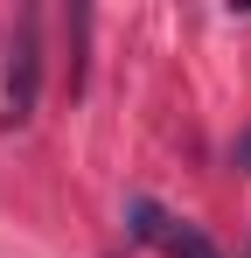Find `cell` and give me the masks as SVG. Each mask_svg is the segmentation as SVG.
<instances>
[{"instance_id":"1","label":"cell","mask_w":251,"mask_h":258,"mask_svg":"<svg viewBox=\"0 0 251 258\" xmlns=\"http://www.w3.org/2000/svg\"><path fill=\"white\" fill-rule=\"evenodd\" d=\"M35 91H42V28L35 14H21V35H14V63H7V126L35 119Z\"/></svg>"},{"instance_id":"2","label":"cell","mask_w":251,"mask_h":258,"mask_svg":"<svg viewBox=\"0 0 251 258\" xmlns=\"http://www.w3.org/2000/svg\"><path fill=\"white\" fill-rule=\"evenodd\" d=\"M167 258H223L216 244H209V230H196V223H181V216H167L161 223V237H154Z\"/></svg>"},{"instance_id":"3","label":"cell","mask_w":251,"mask_h":258,"mask_svg":"<svg viewBox=\"0 0 251 258\" xmlns=\"http://www.w3.org/2000/svg\"><path fill=\"white\" fill-rule=\"evenodd\" d=\"M237 168H251V133H244V140H237Z\"/></svg>"}]
</instances>
